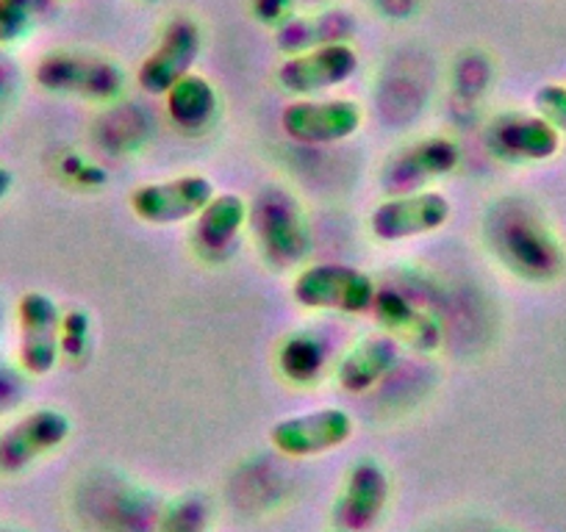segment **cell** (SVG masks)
Returning <instances> with one entry per match:
<instances>
[{"label":"cell","mask_w":566,"mask_h":532,"mask_svg":"<svg viewBox=\"0 0 566 532\" xmlns=\"http://www.w3.org/2000/svg\"><path fill=\"white\" fill-rule=\"evenodd\" d=\"M489 253L503 269L527 284H553L566 266L564 244L531 198H500L483 220Z\"/></svg>","instance_id":"1"},{"label":"cell","mask_w":566,"mask_h":532,"mask_svg":"<svg viewBox=\"0 0 566 532\" xmlns=\"http://www.w3.org/2000/svg\"><path fill=\"white\" fill-rule=\"evenodd\" d=\"M248 222L270 266H297L312 249L306 211L301 200L283 187H264L248 205Z\"/></svg>","instance_id":"2"},{"label":"cell","mask_w":566,"mask_h":532,"mask_svg":"<svg viewBox=\"0 0 566 532\" xmlns=\"http://www.w3.org/2000/svg\"><path fill=\"white\" fill-rule=\"evenodd\" d=\"M34 78L51 95L78 97V100L92 103L114 100L125 89L123 67L97 53H51L36 64Z\"/></svg>","instance_id":"3"},{"label":"cell","mask_w":566,"mask_h":532,"mask_svg":"<svg viewBox=\"0 0 566 532\" xmlns=\"http://www.w3.org/2000/svg\"><path fill=\"white\" fill-rule=\"evenodd\" d=\"M375 295H378L375 280L347 264L306 266L292 284V297L308 311L367 313L373 311Z\"/></svg>","instance_id":"4"},{"label":"cell","mask_w":566,"mask_h":532,"mask_svg":"<svg viewBox=\"0 0 566 532\" xmlns=\"http://www.w3.org/2000/svg\"><path fill=\"white\" fill-rule=\"evenodd\" d=\"M73 422L59 408H36L0 433V475H20L67 444Z\"/></svg>","instance_id":"5"},{"label":"cell","mask_w":566,"mask_h":532,"mask_svg":"<svg viewBox=\"0 0 566 532\" xmlns=\"http://www.w3.org/2000/svg\"><path fill=\"white\" fill-rule=\"evenodd\" d=\"M364 123L361 103L350 97L290 103L281 114L283 134L297 145H336L358 134Z\"/></svg>","instance_id":"6"},{"label":"cell","mask_w":566,"mask_h":532,"mask_svg":"<svg viewBox=\"0 0 566 532\" xmlns=\"http://www.w3.org/2000/svg\"><path fill=\"white\" fill-rule=\"evenodd\" d=\"M214 194L217 189L209 178L189 172L170 181L142 183L130 192L128 203L130 211L148 225H178V222L195 220Z\"/></svg>","instance_id":"7"},{"label":"cell","mask_w":566,"mask_h":532,"mask_svg":"<svg viewBox=\"0 0 566 532\" xmlns=\"http://www.w3.org/2000/svg\"><path fill=\"white\" fill-rule=\"evenodd\" d=\"M353 430H356L353 416L345 408L331 405V408L303 411V414L275 422L270 430V441L281 455L314 458V455H325L345 447L350 441Z\"/></svg>","instance_id":"8"},{"label":"cell","mask_w":566,"mask_h":532,"mask_svg":"<svg viewBox=\"0 0 566 532\" xmlns=\"http://www.w3.org/2000/svg\"><path fill=\"white\" fill-rule=\"evenodd\" d=\"M486 148L505 164H542L558 156L560 134L536 111H503L489 123Z\"/></svg>","instance_id":"9"},{"label":"cell","mask_w":566,"mask_h":532,"mask_svg":"<svg viewBox=\"0 0 566 532\" xmlns=\"http://www.w3.org/2000/svg\"><path fill=\"white\" fill-rule=\"evenodd\" d=\"M450 200L442 192H408L391 194L369 214V231L378 242H406V238L428 236L448 225Z\"/></svg>","instance_id":"10"},{"label":"cell","mask_w":566,"mask_h":532,"mask_svg":"<svg viewBox=\"0 0 566 532\" xmlns=\"http://www.w3.org/2000/svg\"><path fill=\"white\" fill-rule=\"evenodd\" d=\"M18 328H20V366L31 377H45L56 369L62 358L59 347V328H62V311L56 300L45 291H29L20 297L18 306Z\"/></svg>","instance_id":"11"},{"label":"cell","mask_w":566,"mask_h":532,"mask_svg":"<svg viewBox=\"0 0 566 532\" xmlns=\"http://www.w3.org/2000/svg\"><path fill=\"white\" fill-rule=\"evenodd\" d=\"M203 34L195 20L178 18L161 34L159 45L136 70V84L148 95H167L172 84L192 73L195 62L200 58Z\"/></svg>","instance_id":"12"},{"label":"cell","mask_w":566,"mask_h":532,"mask_svg":"<svg viewBox=\"0 0 566 532\" xmlns=\"http://www.w3.org/2000/svg\"><path fill=\"white\" fill-rule=\"evenodd\" d=\"M358 70V53L347 42L314 47V51L295 53L277 67V84L283 92L297 97H312L317 92L339 86L350 81Z\"/></svg>","instance_id":"13"},{"label":"cell","mask_w":566,"mask_h":532,"mask_svg":"<svg viewBox=\"0 0 566 532\" xmlns=\"http://www.w3.org/2000/svg\"><path fill=\"white\" fill-rule=\"evenodd\" d=\"M389 502V475L373 458H361L345 477L334 504V521L342 532H367L378 524Z\"/></svg>","instance_id":"14"},{"label":"cell","mask_w":566,"mask_h":532,"mask_svg":"<svg viewBox=\"0 0 566 532\" xmlns=\"http://www.w3.org/2000/svg\"><path fill=\"white\" fill-rule=\"evenodd\" d=\"M461 150L448 137H428L408 145L389 159L384 170V187L395 194L419 192V187L459 170Z\"/></svg>","instance_id":"15"},{"label":"cell","mask_w":566,"mask_h":532,"mask_svg":"<svg viewBox=\"0 0 566 532\" xmlns=\"http://www.w3.org/2000/svg\"><path fill=\"white\" fill-rule=\"evenodd\" d=\"M373 313L380 328L397 341L411 347L413 352L431 355L442 347V328L431 313L419 311L411 300L391 289H378L373 302Z\"/></svg>","instance_id":"16"},{"label":"cell","mask_w":566,"mask_h":532,"mask_svg":"<svg viewBox=\"0 0 566 532\" xmlns=\"http://www.w3.org/2000/svg\"><path fill=\"white\" fill-rule=\"evenodd\" d=\"M400 361V344L389 333L367 336L347 350L336 366V380L347 394H364L378 385Z\"/></svg>","instance_id":"17"},{"label":"cell","mask_w":566,"mask_h":532,"mask_svg":"<svg viewBox=\"0 0 566 532\" xmlns=\"http://www.w3.org/2000/svg\"><path fill=\"white\" fill-rule=\"evenodd\" d=\"M248 203L239 194H214L211 203L195 216L192 242L198 244L200 253L211 258L228 253L248 222Z\"/></svg>","instance_id":"18"},{"label":"cell","mask_w":566,"mask_h":532,"mask_svg":"<svg viewBox=\"0 0 566 532\" xmlns=\"http://www.w3.org/2000/svg\"><path fill=\"white\" fill-rule=\"evenodd\" d=\"M356 31V20L350 12H325L317 18H301V20H286L277 29L275 40L283 53H306L314 47L334 45V42H347Z\"/></svg>","instance_id":"19"},{"label":"cell","mask_w":566,"mask_h":532,"mask_svg":"<svg viewBox=\"0 0 566 532\" xmlns=\"http://www.w3.org/2000/svg\"><path fill=\"white\" fill-rule=\"evenodd\" d=\"M165 97L170 119L181 130H189V134L203 130L217 117V108H220L214 84L198 73L184 75L178 84H172V89Z\"/></svg>","instance_id":"20"},{"label":"cell","mask_w":566,"mask_h":532,"mask_svg":"<svg viewBox=\"0 0 566 532\" xmlns=\"http://www.w3.org/2000/svg\"><path fill=\"white\" fill-rule=\"evenodd\" d=\"M277 366H281L283 377L292 380L297 385H308L319 377L325 366V347L314 333H292L290 339L281 344L277 352Z\"/></svg>","instance_id":"21"},{"label":"cell","mask_w":566,"mask_h":532,"mask_svg":"<svg viewBox=\"0 0 566 532\" xmlns=\"http://www.w3.org/2000/svg\"><path fill=\"white\" fill-rule=\"evenodd\" d=\"M59 347L62 358L70 361H84L92 347V319L81 308H70L62 313V328H59Z\"/></svg>","instance_id":"22"},{"label":"cell","mask_w":566,"mask_h":532,"mask_svg":"<svg viewBox=\"0 0 566 532\" xmlns=\"http://www.w3.org/2000/svg\"><path fill=\"white\" fill-rule=\"evenodd\" d=\"M34 25L31 0H0V45L25 40Z\"/></svg>","instance_id":"23"},{"label":"cell","mask_w":566,"mask_h":532,"mask_svg":"<svg viewBox=\"0 0 566 532\" xmlns=\"http://www.w3.org/2000/svg\"><path fill=\"white\" fill-rule=\"evenodd\" d=\"M206 508L198 497H184L161 513V532H203Z\"/></svg>","instance_id":"24"},{"label":"cell","mask_w":566,"mask_h":532,"mask_svg":"<svg viewBox=\"0 0 566 532\" xmlns=\"http://www.w3.org/2000/svg\"><path fill=\"white\" fill-rule=\"evenodd\" d=\"M533 111L566 134V84H542L533 92Z\"/></svg>","instance_id":"25"},{"label":"cell","mask_w":566,"mask_h":532,"mask_svg":"<svg viewBox=\"0 0 566 532\" xmlns=\"http://www.w3.org/2000/svg\"><path fill=\"white\" fill-rule=\"evenodd\" d=\"M70 175L75 178V183H81V187H86V189H101L108 183V172L103 170L101 164H95V161L75 159Z\"/></svg>","instance_id":"26"},{"label":"cell","mask_w":566,"mask_h":532,"mask_svg":"<svg viewBox=\"0 0 566 532\" xmlns=\"http://www.w3.org/2000/svg\"><path fill=\"white\" fill-rule=\"evenodd\" d=\"M12 187H14V172L7 170V167L0 164V200L9 198Z\"/></svg>","instance_id":"27"},{"label":"cell","mask_w":566,"mask_h":532,"mask_svg":"<svg viewBox=\"0 0 566 532\" xmlns=\"http://www.w3.org/2000/svg\"><path fill=\"white\" fill-rule=\"evenodd\" d=\"M148 3H156V0H148Z\"/></svg>","instance_id":"28"}]
</instances>
